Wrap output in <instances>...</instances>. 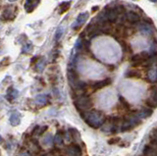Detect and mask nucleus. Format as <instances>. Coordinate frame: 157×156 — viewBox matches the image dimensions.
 Masks as SVG:
<instances>
[{
    "instance_id": "nucleus-1",
    "label": "nucleus",
    "mask_w": 157,
    "mask_h": 156,
    "mask_svg": "<svg viewBox=\"0 0 157 156\" xmlns=\"http://www.w3.org/2000/svg\"><path fill=\"white\" fill-rule=\"evenodd\" d=\"M81 115L82 118L85 119L86 123L93 129L100 128L106 120L105 115L103 114L101 111H98V110H92L90 112H86V114L82 113Z\"/></svg>"
},
{
    "instance_id": "nucleus-2",
    "label": "nucleus",
    "mask_w": 157,
    "mask_h": 156,
    "mask_svg": "<svg viewBox=\"0 0 157 156\" xmlns=\"http://www.w3.org/2000/svg\"><path fill=\"white\" fill-rule=\"evenodd\" d=\"M75 106L77 107L78 112L82 113L83 111L90 110L93 106V103L90 97L85 95V93H82L81 95H78L77 99H75Z\"/></svg>"
},
{
    "instance_id": "nucleus-3",
    "label": "nucleus",
    "mask_w": 157,
    "mask_h": 156,
    "mask_svg": "<svg viewBox=\"0 0 157 156\" xmlns=\"http://www.w3.org/2000/svg\"><path fill=\"white\" fill-rule=\"evenodd\" d=\"M140 124V119L136 116V114H132L126 117L122 123V131H130L132 128H135L136 126Z\"/></svg>"
},
{
    "instance_id": "nucleus-4",
    "label": "nucleus",
    "mask_w": 157,
    "mask_h": 156,
    "mask_svg": "<svg viewBox=\"0 0 157 156\" xmlns=\"http://www.w3.org/2000/svg\"><path fill=\"white\" fill-rule=\"evenodd\" d=\"M88 17H90V14H88L87 12L81 13L80 15L78 16V18L76 19L75 23H74L73 25H72V28L74 29V30H77V29L81 28L83 25V24H85L87 21Z\"/></svg>"
},
{
    "instance_id": "nucleus-5",
    "label": "nucleus",
    "mask_w": 157,
    "mask_h": 156,
    "mask_svg": "<svg viewBox=\"0 0 157 156\" xmlns=\"http://www.w3.org/2000/svg\"><path fill=\"white\" fill-rule=\"evenodd\" d=\"M18 11V9L16 7H10L5 9L2 14V18L6 21H12L16 17V13Z\"/></svg>"
},
{
    "instance_id": "nucleus-6",
    "label": "nucleus",
    "mask_w": 157,
    "mask_h": 156,
    "mask_svg": "<svg viewBox=\"0 0 157 156\" xmlns=\"http://www.w3.org/2000/svg\"><path fill=\"white\" fill-rule=\"evenodd\" d=\"M82 148L78 144H70L67 148V154L69 156H82Z\"/></svg>"
},
{
    "instance_id": "nucleus-7",
    "label": "nucleus",
    "mask_w": 157,
    "mask_h": 156,
    "mask_svg": "<svg viewBox=\"0 0 157 156\" xmlns=\"http://www.w3.org/2000/svg\"><path fill=\"white\" fill-rule=\"evenodd\" d=\"M126 22L130 23V24H136L140 21V16L137 13L134 11H130L126 13Z\"/></svg>"
},
{
    "instance_id": "nucleus-8",
    "label": "nucleus",
    "mask_w": 157,
    "mask_h": 156,
    "mask_svg": "<svg viewBox=\"0 0 157 156\" xmlns=\"http://www.w3.org/2000/svg\"><path fill=\"white\" fill-rule=\"evenodd\" d=\"M39 2H40V0H27L25 3V9L28 13H31L38 5Z\"/></svg>"
},
{
    "instance_id": "nucleus-9",
    "label": "nucleus",
    "mask_w": 157,
    "mask_h": 156,
    "mask_svg": "<svg viewBox=\"0 0 157 156\" xmlns=\"http://www.w3.org/2000/svg\"><path fill=\"white\" fill-rule=\"evenodd\" d=\"M111 82H112V81L110 79H105L103 81L96 82L92 85V89H103V87H105L107 86H109Z\"/></svg>"
},
{
    "instance_id": "nucleus-10",
    "label": "nucleus",
    "mask_w": 157,
    "mask_h": 156,
    "mask_svg": "<svg viewBox=\"0 0 157 156\" xmlns=\"http://www.w3.org/2000/svg\"><path fill=\"white\" fill-rule=\"evenodd\" d=\"M139 29H140V32L144 33V35H151L152 33V29H151L150 25L145 22H142L139 26Z\"/></svg>"
},
{
    "instance_id": "nucleus-11",
    "label": "nucleus",
    "mask_w": 157,
    "mask_h": 156,
    "mask_svg": "<svg viewBox=\"0 0 157 156\" xmlns=\"http://www.w3.org/2000/svg\"><path fill=\"white\" fill-rule=\"evenodd\" d=\"M151 114H152L151 108H144L137 112L136 116L139 117L140 119H145V118H148L149 116H151Z\"/></svg>"
},
{
    "instance_id": "nucleus-12",
    "label": "nucleus",
    "mask_w": 157,
    "mask_h": 156,
    "mask_svg": "<svg viewBox=\"0 0 157 156\" xmlns=\"http://www.w3.org/2000/svg\"><path fill=\"white\" fill-rule=\"evenodd\" d=\"M64 138H65V134H63V131H57V134L54 138V143L56 145H63L64 144Z\"/></svg>"
},
{
    "instance_id": "nucleus-13",
    "label": "nucleus",
    "mask_w": 157,
    "mask_h": 156,
    "mask_svg": "<svg viewBox=\"0 0 157 156\" xmlns=\"http://www.w3.org/2000/svg\"><path fill=\"white\" fill-rule=\"evenodd\" d=\"M36 102L39 106H44L48 103V96L45 94H39L36 97Z\"/></svg>"
},
{
    "instance_id": "nucleus-14",
    "label": "nucleus",
    "mask_w": 157,
    "mask_h": 156,
    "mask_svg": "<svg viewBox=\"0 0 157 156\" xmlns=\"http://www.w3.org/2000/svg\"><path fill=\"white\" fill-rule=\"evenodd\" d=\"M20 123H21V115L19 113L15 112L10 116V124L12 126H18Z\"/></svg>"
},
{
    "instance_id": "nucleus-15",
    "label": "nucleus",
    "mask_w": 157,
    "mask_h": 156,
    "mask_svg": "<svg viewBox=\"0 0 157 156\" xmlns=\"http://www.w3.org/2000/svg\"><path fill=\"white\" fill-rule=\"evenodd\" d=\"M144 156H157L156 149L151 145H145L144 149Z\"/></svg>"
},
{
    "instance_id": "nucleus-16",
    "label": "nucleus",
    "mask_w": 157,
    "mask_h": 156,
    "mask_svg": "<svg viewBox=\"0 0 157 156\" xmlns=\"http://www.w3.org/2000/svg\"><path fill=\"white\" fill-rule=\"evenodd\" d=\"M18 93H19L18 90L13 89V87H10V89H8V92H7V99L9 101H13L18 96Z\"/></svg>"
},
{
    "instance_id": "nucleus-17",
    "label": "nucleus",
    "mask_w": 157,
    "mask_h": 156,
    "mask_svg": "<svg viewBox=\"0 0 157 156\" xmlns=\"http://www.w3.org/2000/svg\"><path fill=\"white\" fill-rule=\"evenodd\" d=\"M71 7V2L70 1H67V2H63L61 3L60 5H59V8H58V12L59 14H63L65 13L66 11H68L69 9Z\"/></svg>"
},
{
    "instance_id": "nucleus-18",
    "label": "nucleus",
    "mask_w": 157,
    "mask_h": 156,
    "mask_svg": "<svg viewBox=\"0 0 157 156\" xmlns=\"http://www.w3.org/2000/svg\"><path fill=\"white\" fill-rule=\"evenodd\" d=\"M47 129H48V127H47V126H43V127L36 126V128L33 129V135H42Z\"/></svg>"
},
{
    "instance_id": "nucleus-19",
    "label": "nucleus",
    "mask_w": 157,
    "mask_h": 156,
    "mask_svg": "<svg viewBox=\"0 0 157 156\" xmlns=\"http://www.w3.org/2000/svg\"><path fill=\"white\" fill-rule=\"evenodd\" d=\"M45 64H46V62H45V60H44V58H41V60L39 59V61H38V63H37V65H36V71H38V72H41V71H43V69H44V67H45Z\"/></svg>"
},
{
    "instance_id": "nucleus-20",
    "label": "nucleus",
    "mask_w": 157,
    "mask_h": 156,
    "mask_svg": "<svg viewBox=\"0 0 157 156\" xmlns=\"http://www.w3.org/2000/svg\"><path fill=\"white\" fill-rule=\"evenodd\" d=\"M126 77H128V78H140V73L136 71V70H131L128 73H126Z\"/></svg>"
},
{
    "instance_id": "nucleus-21",
    "label": "nucleus",
    "mask_w": 157,
    "mask_h": 156,
    "mask_svg": "<svg viewBox=\"0 0 157 156\" xmlns=\"http://www.w3.org/2000/svg\"><path fill=\"white\" fill-rule=\"evenodd\" d=\"M64 33V29L63 27H59L57 30H56V32H55V41H59V40L62 37Z\"/></svg>"
},
{
    "instance_id": "nucleus-22",
    "label": "nucleus",
    "mask_w": 157,
    "mask_h": 156,
    "mask_svg": "<svg viewBox=\"0 0 157 156\" xmlns=\"http://www.w3.org/2000/svg\"><path fill=\"white\" fill-rule=\"evenodd\" d=\"M148 78H149V80L150 82H156V69L154 68V69H150L149 73H148Z\"/></svg>"
},
{
    "instance_id": "nucleus-23",
    "label": "nucleus",
    "mask_w": 157,
    "mask_h": 156,
    "mask_svg": "<svg viewBox=\"0 0 157 156\" xmlns=\"http://www.w3.org/2000/svg\"><path fill=\"white\" fill-rule=\"evenodd\" d=\"M33 44H32L31 42H29V43H27V44H25V46H24V48H23L22 52H23V53H29V52H31V51L33 50Z\"/></svg>"
},
{
    "instance_id": "nucleus-24",
    "label": "nucleus",
    "mask_w": 157,
    "mask_h": 156,
    "mask_svg": "<svg viewBox=\"0 0 157 156\" xmlns=\"http://www.w3.org/2000/svg\"><path fill=\"white\" fill-rule=\"evenodd\" d=\"M119 100H120V102H121V104L124 106V108L125 109H130V104L128 103V101H126V99L124 98V97H122V96H120L119 97Z\"/></svg>"
},
{
    "instance_id": "nucleus-25",
    "label": "nucleus",
    "mask_w": 157,
    "mask_h": 156,
    "mask_svg": "<svg viewBox=\"0 0 157 156\" xmlns=\"http://www.w3.org/2000/svg\"><path fill=\"white\" fill-rule=\"evenodd\" d=\"M51 140H52V135H48L46 138L43 139L44 143H45V144H50L51 143Z\"/></svg>"
},
{
    "instance_id": "nucleus-26",
    "label": "nucleus",
    "mask_w": 157,
    "mask_h": 156,
    "mask_svg": "<svg viewBox=\"0 0 157 156\" xmlns=\"http://www.w3.org/2000/svg\"><path fill=\"white\" fill-rule=\"evenodd\" d=\"M150 140H156V129H153L150 133Z\"/></svg>"
},
{
    "instance_id": "nucleus-27",
    "label": "nucleus",
    "mask_w": 157,
    "mask_h": 156,
    "mask_svg": "<svg viewBox=\"0 0 157 156\" xmlns=\"http://www.w3.org/2000/svg\"><path fill=\"white\" fill-rule=\"evenodd\" d=\"M118 141H120V138L111 139L108 140V143H109V144H115V143H118Z\"/></svg>"
},
{
    "instance_id": "nucleus-28",
    "label": "nucleus",
    "mask_w": 157,
    "mask_h": 156,
    "mask_svg": "<svg viewBox=\"0 0 157 156\" xmlns=\"http://www.w3.org/2000/svg\"><path fill=\"white\" fill-rule=\"evenodd\" d=\"M9 63V58H4L3 59V63L1 65H6V64H8Z\"/></svg>"
},
{
    "instance_id": "nucleus-29",
    "label": "nucleus",
    "mask_w": 157,
    "mask_h": 156,
    "mask_svg": "<svg viewBox=\"0 0 157 156\" xmlns=\"http://www.w3.org/2000/svg\"><path fill=\"white\" fill-rule=\"evenodd\" d=\"M97 9H98V7H93V8H92V11H94V10H97Z\"/></svg>"
},
{
    "instance_id": "nucleus-30",
    "label": "nucleus",
    "mask_w": 157,
    "mask_h": 156,
    "mask_svg": "<svg viewBox=\"0 0 157 156\" xmlns=\"http://www.w3.org/2000/svg\"><path fill=\"white\" fill-rule=\"evenodd\" d=\"M149 1H151V2H154V3H155V2H156V0H149Z\"/></svg>"
},
{
    "instance_id": "nucleus-31",
    "label": "nucleus",
    "mask_w": 157,
    "mask_h": 156,
    "mask_svg": "<svg viewBox=\"0 0 157 156\" xmlns=\"http://www.w3.org/2000/svg\"><path fill=\"white\" fill-rule=\"evenodd\" d=\"M10 2H14V1H16V0H9Z\"/></svg>"
},
{
    "instance_id": "nucleus-32",
    "label": "nucleus",
    "mask_w": 157,
    "mask_h": 156,
    "mask_svg": "<svg viewBox=\"0 0 157 156\" xmlns=\"http://www.w3.org/2000/svg\"><path fill=\"white\" fill-rule=\"evenodd\" d=\"M2 141V138H1V135H0V143Z\"/></svg>"
}]
</instances>
